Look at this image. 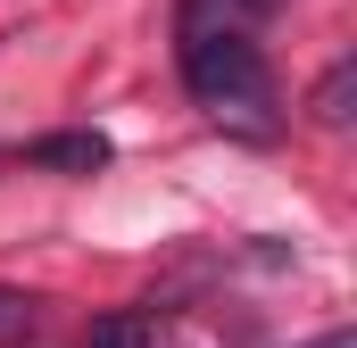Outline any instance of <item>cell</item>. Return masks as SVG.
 <instances>
[{
    "instance_id": "1",
    "label": "cell",
    "mask_w": 357,
    "mask_h": 348,
    "mask_svg": "<svg viewBox=\"0 0 357 348\" xmlns=\"http://www.w3.org/2000/svg\"><path fill=\"white\" fill-rule=\"evenodd\" d=\"M183 84L208 116H233L241 133H274V67L233 17H208L199 0L183 8Z\"/></svg>"
},
{
    "instance_id": "2",
    "label": "cell",
    "mask_w": 357,
    "mask_h": 348,
    "mask_svg": "<svg viewBox=\"0 0 357 348\" xmlns=\"http://www.w3.org/2000/svg\"><path fill=\"white\" fill-rule=\"evenodd\" d=\"M33 166H50V174H100L108 166V141H100V133H42V141H33Z\"/></svg>"
},
{
    "instance_id": "3",
    "label": "cell",
    "mask_w": 357,
    "mask_h": 348,
    "mask_svg": "<svg viewBox=\"0 0 357 348\" xmlns=\"http://www.w3.org/2000/svg\"><path fill=\"white\" fill-rule=\"evenodd\" d=\"M84 348H158V315H150V307H125V315H100Z\"/></svg>"
},
{
    "instance_id": "4",
    "label": "cell",
    "mask_w": 357,
    "mask_h": 348,
    "mask_svg": "<svg viewBox=\"0 0 357 348\" xmlns=\"http://www.w3.org/2000/svg\"><path fill=\"white\" fill-rule=\"evenodd\" d=\"M349 91H357V58H333V67H324V84H316V100H307V108H316V125H333V133H341V125H349Z\"/></svg>"
},
{
    "instance_id": "5",
    "label": "cell",
    "mask_w": 357,
    "mask_h": 348,
    "mask_svg": "<svg viewBox=\"0 0 357 348\" xmlns=\"http://www.w3.org/2000/svg\"><path fill=\"white\" fill-rule=\"evenodd\" d=\"M17 332H33V299L0 282V340H17Z\"/></svg>"
},
{
    "instance_id": "6",
    "label": "cell",
    "mask_w": 357,
    "mask_h": 348,
    "mask_svg": "<svg viewBox=\"0 0 357 348\" xmlns=\"http://www.w3.org/2000/svg\"><path fill=\"white\" fill-rule=\"evenodd\" d=\"M307 348H357V340H349V332H324V340H307Z\"/></svg>"
}]
</instances>
